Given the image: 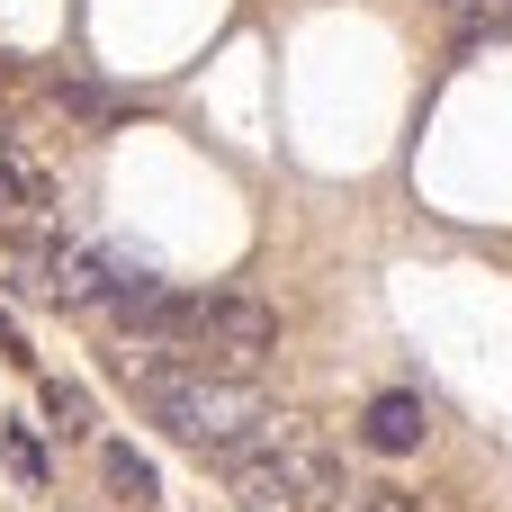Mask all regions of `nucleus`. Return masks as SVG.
Returning <instances> with one entry per match:
<instances>
[{
	"label": "nucleus",
	"mask_w": 512,
	"mask_h": 512,
	"mask_svg": "<svg viewBox=\"0 0 512 512\" xmlns=\"http://www.w3.org/2000/svg\"><path fill=\"white\" fill-rule=\"evenodd\" d=\"M126 378H135V396L153 405V423L180 441V450H198V459H243V450H261V441H279L288 432V414L279 405H261L243 378H225V369H198V360H171V351H126Z\"/></svg>",
	"instance_id": "obj_1"
},
{
	"label": "nucleus",
	"mask_w": 512,
	"mask_h": 512,
	"mask_svg": "<svg viewBox=\"0 0 512 512\" xmlns=\"http://www.w3.org/2000/svg\"><path fill=\"white\" fill-rule=\"evenodd\" d=\"M225 486H234L243 512H315L342 486V459H333L324 441H306V432H279V441L225 459Z\"/></svg>",
	"instance_id": "obj_2"
},
{
	"label": "nucleus",
	"mask_w": 512,
	"mask_h": 512,
	"mask_svg": "<svg viewBox=\"0 0 512 512\" xmlns=\"http://www.w3.org/2000/svg\"><path fill=\"white\" fill-rule=\"evenodd\" d=\"M270 351H279V306H261V297H243V288L189 297V342H180V360L225 369V378H252Z\"/></svg>",
	"instance_id": "obj_3"
},
{
	"label": "nucleus",
	"mask_w": 512,
	"mask_h": 512,
	"mask_svg": "<svg viewBox=\"0 0 512 512\" xmlns=\"http://www.w3.org/2000/svg\"><path fill=\"white\" fill-rule=\"evenodd\" d=\"M423 432H432L423 396H378V405L360 414V441H369L378 459H405V450H423Z\"/></svg>",
	"instance_id": "obj_4"
},
{
	"label": "nucleus",
	"mask_w": 512,
	"mask_h": 512,
	"mask_svg": "<svg viewBox=\"0 0 512 512\" xmlns=\"http://www.w3.org/2000/svg\"><path fill=\"white\" fill-rule=\"evenodd\" d=\"M99 477H108V495H126V504H162L153 459H144V450H126V441H108V450H99Z\"/></svg>",
	"instance_id": "obj_5"
},
{
	"label": "nucleus",
	"mask_w": 512,
	"mask_h": 512,
	"mask_svg": "<svg viewBox=\"0 0 512 512\" xmlns=\"http://www.w3.org/2000/svg\"><path fill=\"white\" fill-rule=\"evenodd\" d=\"M90 387H72V378H54L45 387V432H63V441H90Z\"/></svg>",
	"instance_id": "obj_6"
},
{
	"label": "nucleus",
	"mask_w": 512,
	"mask_h": 512,
	"mask_svg": "<svg viewBox=\"0 0 512 512\" xmlns=\"http://www.w3.org/2000/svg\"><path fill=\"white\" fill-rule=\"evenodd\" d=\"M315 512H414V495H405V486H387V477H369V486H351V477H342Z\"/></svg>",
	"instance_id": "obj_7"
},
{
	"label": "nucleus",
	"mask_w": 512,
	"mask_h": 512,
	"mask_svg": "<svg viewBox=\"0 0 512 512\" xmlns=\"http://www.w3.org/2000/svg\"><path fill=\"white\" fill-rule=\"evenodd\" d=\"M54 108H72L81 126H108V117H117V99H108V90H90V81H54Z\"/></svg>",
	"instance_id": "obj_8"
},
{
	"label": "nucleus",
	"mask_w": 512,
	"mask_h": 512,
	"mask_svg": "<svg viewBox=\"0 0 512 512\" xmlns=\"http://www.w3.org/2000/svg\"><path fill=\"white\" fill-rule=\"evenodd\" d=\"M0 351H9V360H27V342H18V324H9V315H0Z\"/></svg>",
	"instance_id": "obj_9"
},
{
	"label": "nucleus",
	"mask_w": 512,
	"mask_h": 512,
	"mask_svg": "<svg viewBox=\"0 0 512 512\" xmlns=\"http://www.w3.org/2000/svg\"><path fill=\"white\" fill-rule=\"evenodd\" d=\"M450 9H459V0H450Z\"/></svg>",
	"instance_id": "obj_10"
}]
</instances>
